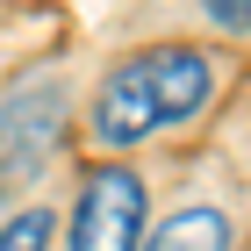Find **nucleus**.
Listing matches in <instances>:
<instances>
[{
	"label": "nucleus",
	"instance_id": "nucleus-6",
	"mask_svg": "<svg viewBox=\"0 0 251 251\" xmlns=\"http://www.w3.org/2000/svg\"><path fill=\"white\" fill-rule=\"evenodd\" d=\"M208 7V22H223V29H251V0H201Z\"/></svg>",
	"mask_w": 251,
	"mask_h": 251
},
{
	"label": "nucleus",
	"instance_id": "nucleus-1",
	"mask_svg": "<svg viewBox=\"0 0 251 251\" xmlns=\"http://www.w3.org/2000/svg\"><path fill=\"white\" fill-rule=\"evenodd\" d=\"M208 94H215L208 50H194V43H151V50H136V58H122L108 72V86L94 100V136L115 144V151H129L151 129L194 122L208 108Z\"/></svg>",
	"mask_w": 251,
	"mask_h": 251
},
{
	"label": "nucleus",
	"instance_id": "nucleus-3",
	"mask_svg": "<svg viewBox=\"0 0 251 251\" xmlns=\"http://www.w3.org/2000/svg\"><path fill=\"white\" fill-rule=\"evenodd\" d=\"M144 244V179L129 165H94L79 179L72 251H136Z\"/></svg>",
	"mask_w": 251,
	"mask_h": 251
},
{
	"label": "nucleus",
	"instance_id": "nucleus-5",
	"mask_svg": "<svg viewBox=\"0 0 251 251\" xmlns=\"http://www.w3.org/2000/svg\"><path fill=\"white\" fill-rule=\"evenodd\" d=\"M0 251H50V208H22L0 223Z\"/></svg>",
	"mask_w": 251,
	"mask_h": 251
},
{
	"label": "nucleus",
	"instance_id": "nucleus-2",
	"mask_svg": "<svg viewBox=\"0 0 251 251\" xmlns=\"http://www.w3.org/2000/svg\"><path fill=\"white\" fill-rule=\"evenodd\" d=\"M65 122H72V100L58 79H29L0 100V201L29 194V179L58 158Z\"/></svg>",
	"mask_w": 251,
	"mask_h": 251
},
{
	"label": "nucleus",
	"instance_id": "nucleus-4",
	"mask_svg": "<svg viewBox=\"0 0 251 251\" xmlns=\"http://www.w3.org/2000/svg\"><path fill=\"white\" fill-rule=\"evenodd\" d=\"M230 244H237L230 215L201 201V208H179V215H165V223L151 230V244H144V251H230Z\"/></svg>",
	"mask_w": 251,
	"mask_h": 251
}]
</instances>
